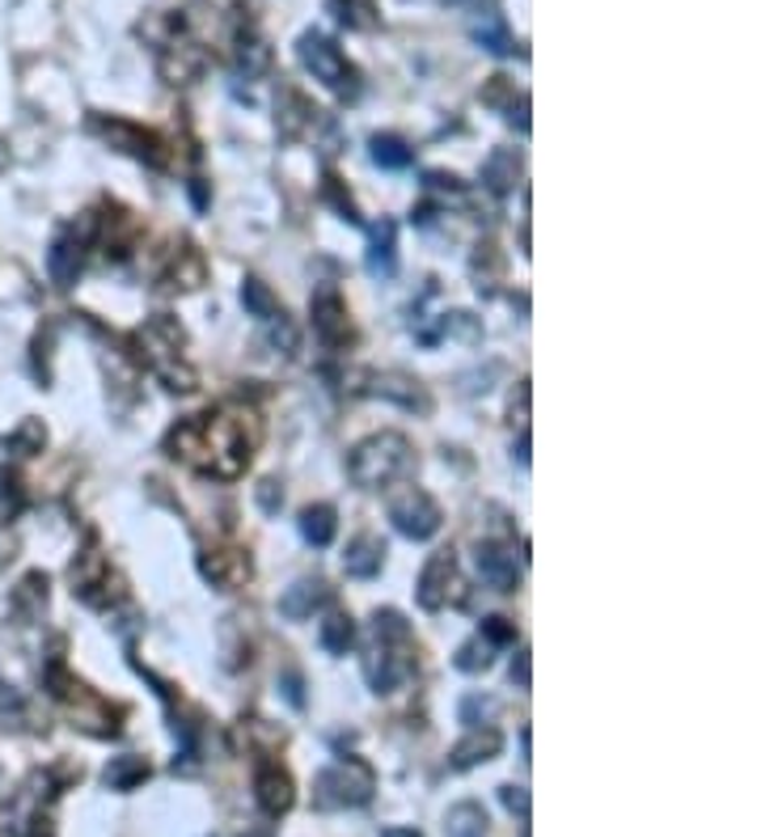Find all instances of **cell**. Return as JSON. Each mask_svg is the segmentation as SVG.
Returning <instances> with one entry per match:
<instances>
[{"label": "cell", "instance_id": "cell-1", "mask_svg": "<svg viewBox=\"0 0 761 837\" xmlns=\"http://www.w3.org/2000/svg\"><path fill=\"white\" fill-rule=\"evenodd\" d=\"M250 419L254 415L229 410V406L195 415V419H183L174 432L165 436V449H169V458L187 461L199 474L238 478L254 458V440H258V428Z\"/></svg>", "mask_w": 761, "mask_h": 837}, {"label": "cell", "instance_id": "cell-2", "mask_svg": "<svg viewBox=\"0 0 761 837\" xmlns=\"http://www.w3.org/2000/svg\"><path fill=\"white\" fill-rule=\"evenodd\" d=\"M373 635H377V648L364 656V676H368L373 694H394L415 669L410 664V626L402 621V614L385 609L373 618Z\"/></svg>", "mask_w": 761, "mask_h": 837}, {"label": "cell", "instance_id": "cell-3", "mask_svg": "<svg viewBox=\"0 0 761 837\" xmlns=\"http://www.w3.org/2000/svg\"><path fill=\"white\" fill-rule=\"evenodd\" d=\"M352 483L364 491H380V486L398 483L415 470V453H410V440L402 432H380L368 436L364 444H355L352 453Z\"/></svg>", "mask_w": 761, "mask_h": 837}, {"label": "cell", "instance_id": "cell-4", "mask_svg": "<svg viewBox=\"0 0 761 837\" xmlns=\"http://www.w3.org/2000/svg\"><path fill=\"white\" fill-rule=\"evenodd\" d=\"M373 786H377L373 770H368L364 761L348 757V761H334V766H327V770L318 774V783H313V804L327 812L360 808V804L373 800Z\"/></svg>", "mask_w": 761, "mask_h": 837}, {"label": "cell", "instance_id": "cell-5", "mask_svg": "<svg viewBox=\"0 0 761 837\" xmlns=\"http://www.w3.org/2000/svg\"><path fill=\"white\" fill-rule=\"evenodd\" d=\"M300 64L313 73V81H322L330 93L339 98H355L360 93V73L348 64V55L330 43L327 34H300Z\"/></svg>", "mask_w": 761, "mask_h": 837}, {"label": "cell", "instance_id": "cell-6", "mask_svg": "<svg viewBox=\"0 0 761 837\" xmlns=\"http://www.w3.org/2000/svg\"><path fill=\"white\" fill-rule=\"evenodd\" d=\"M47 685H52V694L59 698V703H68V711L77 715V724L81 728H89L93 736H114L119 731V711H110L98 694H89V685H81V681H73V676L64 673V664L55 660L52 669H47Z\"/></svg>", "mask_w": 761, "mask_h": 837}, {"label": "cell", "instance_id": "cell-7", "mask_svg": "<svg viewBox=\"0 0 761 837\" xmlns=\"http://www.w3.org/2000/svg\"><path fill=\"white\" fill-rule=\"evenodd\" d=\"M419 605L423 609H444V605H465V580L457 571V554L440 550L419 571Z\"/></svg>", "mask_w": 761, "mask_h": 837}, {"label": "cell", "instance_id": "cell-8", "mask_svg": "<svg viewBox=\"0 0 761 837\" xmlns=\"http://www.w3.org/2000/svg\"><path fill=\"white\" fill-rule=\"evenodd\" d=\"M389 520H394V529H398L402 538L428 541L435 529H440V508H435V499L428 491L407 486V491H398V495L389 499Z\"/></svg>", "mask_w": 761, "mask_h": 837}, {"label": "cell", "instance_id": "cell-9", "mask_svg": "<svg viewBox=\"0 0 761 837\" xmlns=\"http://www.w3.org/2000/svg\"><path fill=\"white\" fill-rule=\"evenodd\" d=\"M73 584H77L73 593L81 596L85 605H93V609H110V605L123 596L119 593V575L110 571V563L98 550H89L81 563L73 568Z\"/></svg>", "mask_w": 761, "mask_h": 837}, {"label": "cell", "instance_id": "cell-10", "mask_svg": "<svg viewBox=\"0 0 761 837\" xmlns=\"http://www.w3.org/2000/svg\"><path fill=\"white\" fill-rule=\"evenodd\" d=\"M93 128L107 135L110 144H119L123 153H132V157H140V162H148V165H157L162 169L165 162H169V153H165V140L162 135H153V132H144V128H136V123H119V119H93Z\"/></svg>", "mask_w": 761, "mask_h": 837}, {"label": "cell", "instance_id": "cell-11", "mask_svg": "<svg viewBox=\"0 0 761 837\" xmlns=\"http://www.w3.org/2000/svg\"><path fill=\"white\" fill-rule=\"evenodd\" d=\"M313 330L327 348H348L352 343V322H348V305L334 288H322L313 297Z\"/></svg>", "mask_w": 761, "mask_h": 837}, {"label": "cell", "instance_id": "cell-12", "mask_svg": "<svg viewBox=\"0 0 761 837\" xmlns=\"http://www.w3.org/2000/svg\"><path fill=\"white\" fill-rule=\"evenodd\" d=\"M199 571H203V580H212V584L224 588V593L242 588L245 580L254 575V568H250V554H245V550H208V554L199 559Z\"/></svg>", "mask_w": 761, "mask_h": 837}, {"label": "cell", "instance_id": "cell-13", "mask_svg": "<svg viewBox=\"0 0 761 837\" xmlns=\"http://www.w3.org/2000/svg\"><path fill=\"white\" fill-rule=\"evenodd\" d=\"M368 394H373V398H385V403L407 406V410H419V415H428V410H432V398L423 394V385H419V381H410V377H398V373L373 377Z\"/></svg>", "mask_w": 761, "mask_h": 837}, {"label": "cell", "instance_id": "cell-14", "mask_svg": "<svg viewBox=\"0 0 761 837\" xmlns=\"http://www.w3.org/2000/svg\"><path fill=\"white\" fill-rule=\"evenodd\" d=\"M254 791H258V804H263L267 816H284V812L293 808V800H297L288 770H279V766H263L258 779H254Z\"/></svg>", "mask_w": 761, "mask_h": 837}, {"label": "cell", "instance_id": "cell-15", "mask_svg": "<svg viewBox=\"0 0 761 837\" xmlns=\"http://www.w3.org/2000/svg\"><path fill=\"white\" fill-rule=\"evenodd\" d=\"M233 55H238V73H245V77H263V73H267V64H272V47H267V38L254 30L250 18L238 26Z\"/></svg>", "mask_w": 761, "mask_h": 837}, {"label": "cell", "instance_id": "cell-16", "mask_svg": "<svg viewBox=\"0 0 761 837\" xmlns=\"http://www.w3.org/2000/svg\"><path fill=\"white\" fill-rule=\"evenodd\" d=\"M368 271L377 279H389L398 271V224L394 220H377L368 233Z\"/></svg>", "mask_w": 761, "mask_h": 837}, {"label": "cell", "instance_id": "cell-17", "mask_svg": "<svg viewBox=\"0 0 761 837\" xmlns=\"http://www.w3.org/2000/svg\"><path fill=\"white\" fill-rule=\"evenodd\" d=\"M327 601H330V588L322 580H300V584H293L288 593L279 596V614L293 621H305V618H313V609H322Z\"/></svg>", "mask_w": 761, "mask_h": 837}, {"label": "cell", "instance_id": "cell-18", "mask_svg": "<svg viewBox=\"0 0 761 837\" xmlns=\"http://www.w3.org/2000/svg\"><path fill=\"white\" fill-rule=\"evenodd\" d=\"M499 749H504V736L495 728H470V736H465L462 745L453 749V757H449V766H453V770H470V766H478V761H490Z\"/></svg>", "mask_w": 761, "mask_h": 837}, {"label": "cell", "instance_id": "cell-19", "mask_svg": "<svg viewBox=\"0 0 761 837\" xmlns=\"http://www.w3.org/2000/svg\"><path fill=\"white\" fill-rule=\"evenodd\" d=\"M81 258H85V242L81 238H59V242L47 250V271H52V279L59 288H73L77 284V271H81Z\"/></svg>", "mask_w": 761, "mask_h": 837}, {"label": "cell", "instance_id": "cell-20", "mask_svg": "<svg viewBox=\"0 0 761 837\" xmlns=\"http://www.w3.org/2000/svg\"><path fill=\"white\" fill-rule=\"evenodd\" d=\"M203 275H208V267H203V254H199L195 245H178V250L169 254L165 288H183V293H190V288H199V284H203Z\"/></svg>", "mask_w": 761, "mask_h": 837}, {"label": "cell", "instance_id": "cell-21", "mask_svg": "<svg viewBox=\"0 0 761 837\" xmlns=\"http://www.w3.org/2000/svg\"><path fill=\"white\" fill-rule=\"evenodd\" d=\"M380 563H385V546H380V538H373V533H360V538L348 546V554H343V571L355 575V580H373L380 571Z\"/></svg>", "mask_w": 761, "mask_h": 837}, {"label": "cell", "instance_id": "cell-22", "mask_svg": "<svg viewBox=\"0 0 761 837\" xmlns=\"http://www.w3.org/2000/svg\"><path fill=\"white\" fill-rule=\"evenodd\" d=\"M322 110L313 107L309 98H300L297 89H279V132L284 135H305L318 123Z\"/></svg>", "mask_w": 761, "mask_h": 837}, {"label": "cell", "instance_id": "cell-23", "mask_svg": "<svg viewBox=\"0 0 761 837\" xmlns=\"http://www.w3.org/2000/svg\"><path fill=\"white\" fill-rule=\"evenodd\" d=\"M478 571H483V580L495 593H512L517 588V563L499 546H478Z\"/></svg>", "mask_w": 761, "mask_h": 837}, {"label": "cell", "instance_id": "cell-24", "mask_svg": "<svg viewBox=\"0 0 761 837\" xmlns=\"http://www.w3.org/2000/svg\"><path fill=\"white\" fill-rule=\"evenodd\" d=\"M470 34H474V43H478L483 52L512 55V34H508V22H504L495 9L478 13V18H474V26H470Z\"/></svg>", "mask_w": 761, "mask_h": 837}, {"label": "cell", "instance_id": "cell-25", "mask_svg": "<svg viewBox=\"0 0 761 837\" xmlns=\"http://www.w3.org/2000/svg\"><path fill=\"white\" fill-rule=\"evenodd\" d=\"M107 786L110 791H136L144 779H148V761L144 757H136V753H123V757H114L107 766Z\"/></svg>", "mask_w": 761, "mask_h": 837}, {"label": "cell", "instance_id": "cell-26", "mask_svg": "<svg viewBox=\"0 0 761 837\" xmlns=\"http://www.w3.org/2000/svg\"><path fill=\"white\" fill-rule=\"evenodd\" d=\"M300 533H305V541H313V546H330L334 533H339L334 508H330V504H313V508H305V513H300Z\"/></svg>", "mask_w": 761, "mask_h": 837}, {"label": "cell", "instance_id": "cell-27", "mask_svg": "<svg viewBox=\"0 0 761 837\" xmlns=\"http://www.w3.org/2000/svg\"><path fill=\"white\" fill-rule=\"evenodd\" d=\"M517 174H520V162H517V153H508V148H495L487 157V165H483V178H487V187L495 190V195H508L512 183H517Z\"/></svg>", "mask_w": 761, "mask_h": 837}, {"label": "cell", "instance_id": "cell-28", "mask_svg": "<svg viewBox=\"0 0 761 837\" xmlns=\"http://www.w3.org/2000/svg\"><path fill=\"white\" fill-rule=\"evenodd\" d=\"M330 13L348 30H377V4L373 0H330Z\"/></svg>", "mask_w": 761, "mask_h": 837}, {"label": "cell", "instance_id": "cell-29", "mask_svg": "<svg viewBox=\"0 0 761 837\" xmlns=\"http://www.w3.org/2000/svg\"><path fill=\"white\" fill-rule=\"evenodd\" d=\"M373 162L380 169H407L415 162V153H410L407 140H398V135H373Z\"/></svg>", "mask_w": 761, "mask_h": 837}, {"label": "cell", "instance_id": "cell-30", "mask_svg": "<svg viewBox=\"0 0 761 837\" xmlns=\"http://www.w3.org/2000/svg\"><path fill=\"white\" fill-rule=\"evenodd\" d=\"M318 639H322V648H327L330 656H343V651L355 643L352 618H348V614H330V618L322 621V630H318Z\"/></svg>", "mask_w": 761, "mask_h": 837}, {"label": "cell", "instance_id": "cell-31", "mask_svg": "<svg viewBox=\"0 0 761 837\" xmlns=\"http://www.w3.org/2000/svg\"><path fill=\"white\" fill-rule=\"evenodd\" d=\"M242 305L254 313V318H263V322L275 318V313H284V309H279V300L272 297V288H267L263 279H245L242 284Z\"/></svg>", "mask_w": 761, "mask_h": 837}, {"label": "cell", "instance_id": "cell-32", "mask_svg": "<svg viewBox=\"0 0 761 837\" xmlns=\"http://www.w3.org/2000/svg\"><path fill=\"white\" fill-rule=\"evenodd\" d=\"M449 834L453 837H483L487 834V812L478 804H457L449 812Z\"/></svg>", "mask_w": 761, "mask_h": 837}, {"label": "cell", "instance_id": "cell-33", "mask_svg": "<svg viewBox=\"0 0 761 837\" xmlns=\"http://www.w3.org/2000/svg\"><path fill=\"white\" fill-rule=\"evenodd\" d=\"M18 458H34V453H43V444H47V428L38 423V419H22V428L4 440Z\"/></svg>", "mask_w": 761, "mask_h": 837}, {"label": "cell", "instance_id": "cell-34", "mask_svg": "<svg viewBox=\"0 0 761 837\" xmlns=\"http://www.w3.org/2000/svg\"><path fill=\"white\" fill-rule=\"evenodd\" d=\"M13 605H18L26 618H34V614L47 605V580H43V575H26L22 588L13 593Z\"/></svg>", "mask_w": 761, "mask_h": 837}, {"label": "cell", "instance_id": "cell-35", "mask_svg": "<svg viewBox=\"0 0 761 837\" xmlns=\"http://www.w3.org/2000/svg\"><path fill=\"white\" fill-rule=\"evenodd\" d=\"M267 339H272V348L279 355H297V326L288 322L284 313H275V318H267Z\"/></svg>", "mask_w": 761, "mask_h": 837}, {"label": "cell", "instance_id": "cell-36", "mask_svg": "<svg viewBox=\"0 0 761 837\" xmlns=\"http://www.w3.org/2000/svg\"><path fill=\"white\" fill-rule=\"evenodd\" d=\"M423 187L432 190L440 203H449V199H453V203H462V208L470 203V195H465V187L453 178V174H423Z\"/></svg>", "mask_w": 761, "mask_h": 837}, {"label": "cell", "instance_id": "cell-37", "mask_svg": "<svg viewBox=\"0 0 761 837\" xmlns=\"http://www.w3.org/2000/svg\"><path fill=\"white\" fill-rule=\"evenodd\" d=\"M462 673H483V669H490V643L478 635V639H470L462 651H457V660H453Z\"/></svg>", "mask_w": 761, "mask_h": 837}, {"label": "cell", "instance_id": "cell-38", "mask_svg": "<svg viewBox=\"0 0 761 837\" xmlns=\"http://www.w3.org/2000/svg\"><path fill=\"white\" fill-rule=\"evenodd\" d=\"M504 271V258L495 254V245H478V254H474V279H478V288H487L490 293V279Z\"/></svg>", "mask_w": 761, "mask_h": 837}, {"label": "cell", "instance_id": "cell-39", "mask_svg": "<svg viewBox=\"0 0 761 837\" xmlns=\"http://www.w3.org/2000/svg\"><path fill=\"white\" fill-rule=\"evenodd\" d=\"M22 719H26V703H22V694L0 685V724H4V728H18Z\"/></svg>", "mask_w": 761, "mask_h": 837}, {"label": "cell", "instance_id": "cell-40", "mask_svg": "<svg viewBox=\"0 0 761 837\" xmlns=\"http://www.w3.org/2000/svg\"><path fill=\"white\" fill-rule=\"evenodd\" d=\"M490 715H495V703H490V698H478V694H474V698H465L462 703L465 728H483V719H490Z\"/></svg>", "mask_w": 761, "mask_h": 837}, {"label": "cell", "instance_id": "cell-41", "mask_svg": "<svg viewBox=\"0 0 761 837\" xmlns=\"http://www.w3.org/2000/svg\"><path fill=\"white\" fill-rule=\"evenodd\" d=\"M327 199H330V203H334V208H339V212H343V217L352 220V224H355V220H360V217H355V203H352V195H348V190H343V183H339V178H334V174H327Z\"/></svg>", "mask_w": 761, "mask_h": 837}, {"label": "cell", "instance_id": "cell-42", "mask_svg": "<svg viewBox=\"0 0 761 837\" xmlns=\"http://www.w3.org/2000/svg\"><path fill=\"white\" fill-rule=\"evenodd\" d=\"M483 635H487L490 648H504V643H512V639H517V630H512V621L508 618H487L483 621Z\"/></svg>", "mask_w": 761, "mask_h": 837}, {"label": "cell", "instance_id": "cell-43", "mask_svg": "<svg viewBox=\"0 0 761 837\" xmlns=\"http://www.w3.org/2000/svg\"><path fill=\"white\" fill-rule=\"evenodd\" d=\"M499 795H504V808L520 812V821H529V791L525 786H504Z\"/></svg>", "mask_w": 761, "mask_h": 837}, {"label": "cell", "instance_id": "cell-44", "mask_svg": "<svg viewBox=\"0 0 761 837\" xmlns=\"http://www.w3.org/2000/svg\"><path fill=\"white\" fill-rule=\"evenodd\" d=\"M258 504H263V513H279V504H284V491L275 483H263L258 486Z\"/></svg>", "mask_w": 761, "mask_h": 837}, {"label": "cell", "instance_id": "cell-45", "mask_svg": "<svg viewBox=\"0 0 761 837\" xmlns=\"http://www.w3.org/2000/svg\"><path fill=\"white\" fill-rule=\"evenodd\" d=\"M18 837H52V821L47 816H30Z\"/></svg>", "mask_w": 761, "mask_h": 837}, {"label": "cell", "instance_id": "cell-46", "mask_svg": "<svg viewBox=\"0 0 761 837\" xmlns=\"http://www.w3.org/2000/svg\"><path fill=\"white\" fill-rule=\"evenodd\" d=\"M508 123H512V128H520V132H529V102H525V98L508 107Z\"/></svg>", "mask_w": 761, "mask_h": 837}, {"label": "cell", "instance_id": "cell-47", "mask_svg": "<svg viewBox=\"0 0 761 837\" xmlns=\"http://www.w3.org/2000/svg\"><path fill=\"white\" fill-rule=\"evenodd\" d=\"M284 694H288V703H293V706H305V694H300V676L293 673V669L284 673Z\"/></svg>", "mask_w": 761, "mask_h": 837}, {"label": "cell", "instance_id": "cell-48", "mask_svg": "<svg viewBox=\"0 0 761 837\" xmlns=\"http://www.w3.org/2000/svg\"><path fill=\"white\" fill-rule=\"evenodd\" d=\"M512 681H517L520 690H529V651H520L517 660H512Z\"/></svg>", "mask_w": 761, "mask_h": 837}, {"label": "cell", "instance_id": "cell-49", "mask_svg": "<svg viewBox=\"0 0 761 837\" xmlns=\"http://www.w3.org/2000/svg\"><path fill=\"white\" fill-rule=\"evenodd\" d=\"M517 461H520V465H529V432L520 436V444H517Z\"/></svg>", "mask_w": 761, "mask_h": 837}, {"label": "cell", "instance_id": "cell-50", "mask_svg": "<svg viewBox=\"0 0 761 837\" xmlns=\"http://www.w3.org/2000/svg\"><path fill=\"white\" fill-rule=\"evenodd\" d=\"M380 837H419V834H415V829H385Z\"/></svg>", "mask_w": 761, "mask_h": 837}, {"label": "cell", "instance_id": "cell-51", "mask_svg": "<svg viewBox=\"0 0 761 837\" xmlns=\"http://www.w3.org/2000/svg\"><path fill=\"white\" fill-rule=\"evenodd\" d=\"M4 162H9V148H4V144H0V169H4Z\"/></svg>", "mask_w": 761, "mask_h": 837}, {"label": "cell", "instance_id": "cell-52", "mask_svg": "<svg viewBox=\"0 0 761 837\" xmlns=\"http://www.w3.org/2000/svg\"><path fill=\"white\" fill-rule=\"evenodd\" d=\"M250 837H267V834H250Z\"/></svg>", "mask_w": 761, "mask_h": 837}]
</instances>
